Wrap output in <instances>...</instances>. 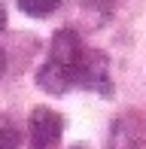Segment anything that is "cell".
Masks as SVG:
<instances>
[{"instance_id":"obj_1","label":"cell","mask_w":146,"mask_h":149,"mask_svg":"<svg viewBox=\"0 0 146 149\" xmlns=\"http://www.w3.org/2000/svg\"><path fill=\"white\" fill-rule=\"evenodd\" d=\"M85 46L73 28H61L52 37L49 46V61L37 70V85L49 94H64L76 85V73L82 64Z\"/></svg>"},{"instance_id":"obj_2","label":"cell","mask_w":146,"mask_h":149,"mask_svg":"<svg viewBox=\"0 0 146 149\" xmlns=\"http://www.w3.org/2000/svg\"><path fill=\"white\" fill-rule=\"evenodd\" d=\"M64 134V119L49 107H37L28 119V149H55Z\"/></svg>"},{"instance_id":"obj_3","label":"cell","mask_w":146,"mask_h":149,"mask_svg":"<svg viewBox=\"0 0 146 149\" xmlns=\"http://www.w3.org/2000/svg\"><path fill=\"white\" fill-rule=\"evenodd\" d=\"M76 85H79V88H88V91H101L104 97L113 94L110 64H107V55H104V52L85 49L82 64H79V73H76Z\"/></svg>"},{"instance_id":"obj_4","label":"cell","mask_w":146,"mask_h":149,"mask_svg":"<svg viewBox=\"0 0 146 149\" xmlns=\"http://www.w3.org/2000/svg\"><path fill=\"white\" fill-rule=\"evenodd\" d=\"M104 149H146V125L137 113H125L113 122Z\"/></svg>"},{"instance_id":"obj_5","label":"cell","mask_w":146,"mask_h":149,"mask_svg":"<svg viewBox=\"0 0 146 149\" xmlns=\"http://www.w3.org/2000/svg\"><path fill=\"white\" fill-rule=\"evenodd\" d=\"M61 6V0H18V9L31 18H46Z\"/></svg>"},{"instance_id":"obj_6","label":"cell","mask_w":146,"mask_h":149,"mask_svg":"<svg viewBox=\"0 0 146 149\" xmlns=\"http://www.w3.org/2000/svg\"><path fill=\"white\" fill-rule=\"evenodd\" d=\"M22 137H18V128L12 125L6 116H0V149H18Z\"/></svg>"},{"instance_id":"obj_7","label":"cell","mask_w":146,"mask_h":149,"mask_svg":"<svg viewBox=\"0 0 146 149\" xmlns=\"http://www.w3.org/2000/svg\"><path fill=\"white\" fill-rule=\"evenodd\" d=\"M79 3H82L85 12H104V15H107V12L113 9V3H116V0H79Z\"/></svg>"},{"instance_id":"obj_8","label":"cell","mask_w":146,"mask_h":149,"mask_svg":"<svg viewBox=\"0 0 146 149\" xmlns=\"http://www.w3.org/2000/svg\"><path fill=\"white\" fill-rule=\"evenodd\" d=\"M6 28V12H3V6H0V31Z\"/></svg>"},{"instance_id":"obj_9","label":"cell","mask_w":146,"mask_h":149,"mask_svg":"<svg viewBox=\"0 0 146 149\" xmlns=\"http://www.w3.org/2000/svg\"><path fill=\"white\" fill-rule=\"evenodd\" d=\"M3 70H6V58H3V49H0V76H3Z\"/></svg>"},{"instance_id":"obj_10","label":"cell","mask_w":146,"mask_h":149,"mask_svg":"<svg viewBox=\"0 0 146 149\" xmlns=\"http://www.w3.org/2000/svg\"><path fill=\"white\" fill-rule=\"evenodd\" d=\"M73 149H85V146H73Z\"/></svg>"}]
</instances>
